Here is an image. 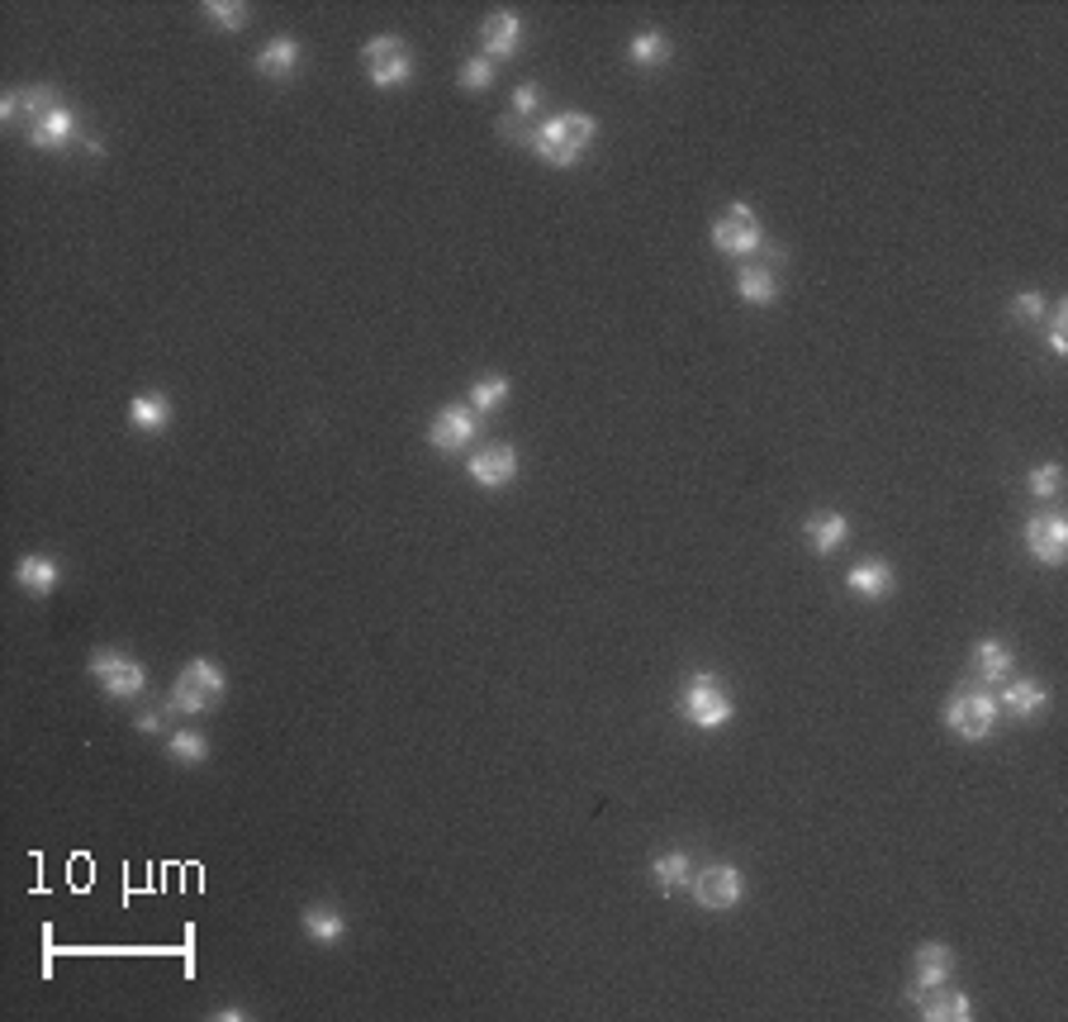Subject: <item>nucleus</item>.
Instances as JSON below:
<instances>
[{"label":"nucleus","instance_id":"nucleus-20","mask_svg":"<svg viewBox=\"0 0 1068 1022\" xmlns=\"http://www.w3.org/2000/svg\"><path fill=\"white\" fill-rule=\"evenodd\" d=\"M1011 666H1017V657H1011V647L1002 638H983L973 647V671L978 680H988V685H1002L1011 680Z\"/></svg>","mask_w":1068,"mask_h":1022},{"label":"nucleus","instance_id":"nucleus-3","mask_svg":"<svg viewBox=\"0 0 1068 1022\" xmlns=\"http://www.w3.org/2000/svg\"><path fill=\"white\" fill-rule=\"evenodd\" d=\"M1002 724V704H997L992 690H978V685H969V690H955L950 704H946V728L955 737H965V743H983V737H992V728Z\"/></svg>","mask_w":1068,"mask_h":1022},{"label":"nucleus","instance_id":"nucleus-27","mask_svg":"<svg viewBox=\"0 0 1068 1022\" xmlns=\"http://www.w3.org/2000/svg\"><path fill=\"white\" fill-rule=\"evenodd\" d=\"M58 105H62V100H58V91H52V86H29V91H20V129L29 134L43 115L58 110Z\"/></svg>","mask_w":1068,"mask_h":1022},{"label":"nucleus","instance_id":"nucleus-2","mask_svg":"<svg viewBox=\"0 0 1068 1022\" xmlns=\"http://www.w3.org/2000/svg\"><path fill=\"white\" fill-rule=\"evenodd\" d=\"M680 714L689 718L693 728L718 733V728H726L736 718V704H732V690H726L712 671H693L684 680V690H680Z\"/></svg>","mask_w":1068,"mask_h":1022},{"label":"nucleus","instance_id":"nucleus-8","mask_svg":"<svg viewBox=\"0 0 1068 1022\" xmlns=\"http://www.w3.org/2000/svg\"><path fill=\"white\" fill-rule=\"evenodd\" d=\"M479 438V414L471 410V404H442V410L433 414V424H427V443H433L437 452H461V448H471Z\"/></svg>","mask_w":1068,"mask_h":1022},{"label":"nucleus","instance_id":"nucleus-32","mask_svg":"<svg viewBox=\"0 0 1068 1022\" xmlns=\"http://www.w3.org/2000/svg\"><path fill=\"white\" fill-rule=\"evenodd\" d=\"M542 105H546L542 86H537V81H523L518 91H513V105H508V115H513V119H532V115L542 110Z\"/></svg>","mask_w":1068,"mask_h":1022},{"label":"nucleus","instance_id":"nucleus-37","mask_svg":"<svg viewBox=\"0 0 1068 1022\" xmlns=\"http://www.w3.org/2000/svg\"><path fill=\"white\" fill-rule=\"evenodd\" d=\"M138 728L142 733H167V714H138Z\"/></svg>","mask_w":1068,"mask_h":1022},{"label":"nucleus","instance_id":"nucleus-7","mask_svg":"<svg viewBox=\"0 0 1068 1022\" xmlns=\"http://www.w3.org/2000/svg\"><path fill=\"white\" fill-rule=\"evenodd\" d=\"M764 243V228L755 219V209L751 205H726L722 209V219L712 224V248H718L722 257H751L755 248Z\"/></svg>","mask_w":1068,"mask_h":1022},{"label":"nucleus","instance_id":"nucleus-31","mask_svg":"<svg viewBox=\"0 0 1068 1022\" xmlns=\"http://www.w3.org/2000/svg\"><path fill=\"white\" fill-rule=\"evenodd\" d=\"M498 77V62L494 58H471L461 62V91H490Z\"/></svg>","mask_w":1068,"mask_h":1022},{"label":"nucleus","instance_id":"nucleus-25","mask_svg":"<svg viewBox=\"0 0 1068 1022\" xmlns=\"http://www.w3.org/2000/svg\"><path fill=\"white\" fill-rule=\"evenodd\" d=\"M651 879H655V890H661V894L684 890L689 879H693V856H689V852H665V856H655V861H651Z\"/></svg>","mask_w":1068,"mask_h":1022},{"label":"nucleus","instance_id":"nucleus-36","mask_svg":"<svg viewBox=\"0 0 1068 1022\" xmlns=\"http://www.w3.org/2000/svg\"><path fill=\"white\" fill-rule=\"evenodd\" d=\"M0 119H6V125H20V91L0 96Z\"/></svg>","mask_w":1068,"mask_h":1022},{"label":"nucleus","instance_id":"nucleus-19","mask_svg":"<svg viewBox=\"0 0 1068 1022\" xmlns=\"http://www.w3.org/2000/svg\"><path fill=\"white\" fill-rule=\"evenodd\" d=\"M846 590L860 599H888L893 594V567L888 561H860V567H850Z\"/></svg>","mask_w":1068,"mask_h":1022},{"label":"nucleus","instance_id":"nucleus-23","mask_svg":"<svg viewBox=\"0 0 1068 1022\" xmlns=\"http://www.w3.org/2000/svg\"><path fill=\"white\" fill-rule=\"evenodd\" d=\"M129 424L142 433H162L171 424V400L162 391H142L129 400Z\"/></svg>","mask_w":1068,"mask_h":1022},{"label":"nucleus","instance_id":"nucleus-13","mask_svg":"<svg viewBox=\"0 0 1068 1022\" xmlns=\"http://www.w3.org/2000/svg\"><path fill=\"white\" fill-rule=\"evenodd\" d=\"M955 980V951L946 942H921L912 956V990H936Z\"/></svg>","mask_w":1068,"mask_h":1022},{"label":"nucleus","instance_id":"nucleus-28","mask_svg":"<svg viewBox=\"0 0 1068 1022\" xmlns=\"http://www.w3.org/2000/svg\"><path fill=\"white\" fill-rule=\"evenodd\" d=\"M167 756H171V761H181V766H200L205 756H209V737H205V733H190V728L171 733V737H167Z\"/></svg>","mask_w":1068,"mask_h":1022},{"label":"nucleus","instance_id":"nucleus-35","mask_svg":"<svg viewBox=\"0 0 1068 1022\" xmlns=\"http://www.w3.org/2000/svg\"><path fill=\"white\" fill-rule=\"evenodd\" d=\"M1064 324H1068V305H1059L1055 314H1049V347H1055V357H1064V352H1068V333H1064Z\"/></svg>","mask_w":1068,"mask_h":1022},{"label":"nucleus","instance_id":"nucleus-17","mask_svg":"<svg viewBox=\"0 0 1068 1022\" xmlns=\"http://www.w3.org/2000/svg\"><path fill=\"white\" fill-rule=\"evenodd\" d=\"M71 138H77V115H71L67 105H58V110L43 115L39 125L29 129V144L39 148V153H62V148L71 144Z\"/></svg>","mask_w":1068,"mask_h":1022},{"label":"nucleus","instance_id":"nucleus-12","mask_svg":"<svg viewBox=\"0 0 1068 1022\" xmlns=\"http://www.w3.org/2000/svg\"><path fill=\"white\" fill-rule=\"evenodd\" d=\"M907 999L917 1003V1013L926 1022H969L973 1018L969 994L950 990V984H936V990H907Z\"/></svg>","mask_w":1068,"mask_h":1022},{"label":"nucleus","instance_id":"nucleus-18","mask_svg":"<svg viewBox=\"0 0 1068 1022\" xmlns=\"http://www.w3.org/2000/svg\"><path fill=\"white\" fill-rule=\"evenodd\" d=\"M803 538L812 542V552H817V557H831V552L850 538V519H846V514H835V509H827V514H812V519L803 523Z\"/></svg>","mask_w":1068,"mask_h":1022},{"label":"nucleus","instance_id":"nucleus-24","mask_svg":"<svg viewBox=\"0 0 1068 1022\" xmlns=\"http://www.w3.org/2000/svg\"><path fill=\"white\" fill-rule=\"evenodd\" d=\"M736 295L745 299V305H774L779 299V281L770 267H760V262H745V267L736 272Z\"/></svg>","mask_w":1068,"mask_h":1022},{"label":"nucleus","instance_id":"nucleus-9","mask_svg":"<svg viewBox=\"0 0 1068 1022\" xmlns=\"http://www.w3.org/2000/svg\"><path fill=\"white\" fill-rule=\"evenodd\" d=\"M693 898H699L703 908H712V913H726V908H736L745 898V879H741L736 866L718 861V866H703L699 875H693Z\"/></svg>","mask_w":1068,"mask_h":1022},{"label":"nucleus","instance_id":"nucleus-1","mask_svg":"<svg viewBox=\"0 0 1068 1022\" xmlns=\"http://www.w3.org/2000/svg\"><path fill=\"white\" fill-rule=\"evenodd\" d=\"M594 134H599V119H594V115L561 110V115L542 119V125L532 129L527 144H532V153H537L542 163H551V167H575V163H584V153H590Z\"/></svg>","mask_w":1068,"mask_h":1022},{"label":"nucleus","instance_id":"nucleus-33","mask_svg":"<svg viewBox=\"0 0 1068 1022\" xmlns=\"http://www.w3.org/2000/svg\"><path fill=\"white\" fill-rule=\"evenodd\" d=\"M205 14L219 29H234V33L247 24V6H228V0H205Z\"/></svg>","mask_w":1068,"mask_h":1022},{"label":"nucleus","instance_id":"nucleus-5","mask_svg":"<svg viewBox=\"0 0 1068 1022\" xmlns=\"http://www.w3.org/2000/svg\"><path fill=\"white\" fill-rule=\"evenodd\" d=\"M86 671H91V680L110 699H138L142 690H148V671H142V661L129 657V651H115V647H100Z\"/></svg>","mask_w":1068,"mask_h":1022},{"label":"nucleus","instance_id":"nucleus-10","mask_svg":"<svg viewBox=\"0 0 1068 1022\" xmlns=\"http://www.w3.org/2000/svg\"><path fill=\"white\" fill-rule=\"evenodd\" d=\"M466 475L475 485H485V490H504L518 481V452H513L508 443H485V448H475L466 456Z\"/></svg>","mask_w":1068,"mask_h":1022},{"label":"nucleus","instance_id":"nucleus-29","mask_svg":"<svg viewBox=\"0 0 1068 1022\" xmlns=\"http://www.w3.org/2000/svg\"><path fill=\"white\" fill-rule=\"evenodd\" d=\"M1026 490H1030V500H1059V490H1064V466L1059 462H1045L1026 475Z\"/></svg>","mask_w":1068,"mask_h":1022},{"label":"nucleus","instance_id":"nucleus-6","mask_svg":"<svg viewBox=\"0 0 1068 1022\" xmlns=\"http://www.w3.org/2000/svg\"><path fill=\"white\" fill-rule=\"evenodd\" d=\"M224 699V671L214 661H190L171 685V709L176 714H209Z\"/></svg>","mask_w":1068,"mask_h":1022},{"label":"nucleus","instance_id":"nucleus-15","mask_svg":"<svg viewBox=\"0 0 1068 1022\" xmlns=\"http://www.w3.org/2000/svg\"><path fill=\"white\" fill-rule=\"evenodd\" d=\"M997 704H1002V714H1011V718H1040L1049 709V690L1040 680H1002Z\"/></svg>","mask_w":1068,"mask_h":1022},{"label":"nucleus","instance_id":"nucleus-4","mask_svg":"<svg viewBox=\"0 0 1068 1022\" xmlns=\"http://www.w3.org/2000/svg\"><path fill=\"white\" fill-rule=\"evenodd\" d=\"M362 62H366V77L370 86H380V91H395V86H408L414 81V52L399 33H380V39H370L362 48Z\"/></svg>","mask_w":1068,"mask_h":1022},{"label":"nucleus","instance_id":"nucleus-14","mask_svg":"<svg viewBox=\"0 0 1068 1022\" xmlns=\"http://www.w3.org/2000/svg\"><path fill=\"white\" fill-rule=\"evenodd\" d=\"M479 43H485V58H494V62L513 58L518 43H523V20L513 10H494L490 20L479 24Z\"/></svg>","mask_w":1068,"mask_h":1022},{"label":"nucleus","instance_id":"nucleus-22","mask_svg":"<svg viewBox=\"0 0 1068 1022\" xmlns=\"http://www.w3.org/2000/svg\"><path fill=\"white\" fill-rule=\"evenodd\" d=\"M58 580H62V571H58L52 557H20L14 561V586L29 590V594H52Z\"/></svg>","mask_w":1068,"mask_h":1022},{"label":"nucleus","instance_id":"nucleus-30","mask_svg":"<svg viewBox=\"0 0 1068 1022\" xmlns=\"http://www.w3.org/2000/svg\"><path fill=\"white\" fill-rule=\"evenodd\" d=\"M504 400H508V381L504 376H485V381L471 385V410L475 414H494Z\"/></svg>","mask_w":1068,"mask_h":1022},{"label":"nucleus","instance_id":"nucleus-34","mask_svg":"<svg viewBox=\"0 0 1068 1022\" xmlns=\"http://www.w3.org/2000/svg\"><path fill=\"white\" fill-rule=\"evenodd\" d=\"M1011 314H1017V320H1030V324H1036L1040 314H1045V295H1036V291L1017 295V299H1011Z\"/></svg>","mask_w":1068,"mask_h":1022},{"label":"nucleus","instance_id":"nucleus-26","mask_svg":"<svg viewBox=\"0 0 1068 1022\" xmlns=\"http://www.w3.org/2000/svg\"><path fill=\"white\" fill-rule=\"evenodd\" d=\"M627 58H632V67H641V72H655V67L670 62V39L661 29H641L627 43Z\"/></svg>","mask_w":1068,"mask_h":1022},{"label":"nucleus","instance_id":"nucleus-11","mask_svg":"<svg viewBox=\"0 0 1068 1022\" xmlns=\"http://www.w3.org/2000/svg\"><path fill=\"white\" fill-rule=\"evenodd\" d=\"M1026 548L1040 567H1064L1068 557V523L1059 514H1036L1026 523Z\"/></svg>","mask_w":1068,"mask_h":1022},{"label":"nucleus","instance_id":"nucleus-21","mask_svg":"<svg viewBox=\"0 0 1068 1022\" xmlns=\"http://www.w3.org/2000/svg\"><path fill=\"white\" fill-rule=\"evenodd\" d=\"M299 927H305V937L318 942V946H333V942H343L347 937V918L337 913L333 904H314L299 913Z\"/></svg>","mask_w":1068,"mask_h":1022},{"label":"nucleus","instance_id":"nucleus-16","mask_svg":"<svg viewBox=\"0 0 1068 1022\" xmlns=\"http://www.w3.org/2000/svg\"><path fill=\"white\" fill-rule=\"evenodd\" d=\"M299 58H305L299 39L280 33V39H271V43H266V48L257 52V72H261V77H271V81H285V77H295V72H299Z\"/></svg>","mask_w":1068,"mask_h":1022}]
</instances>
